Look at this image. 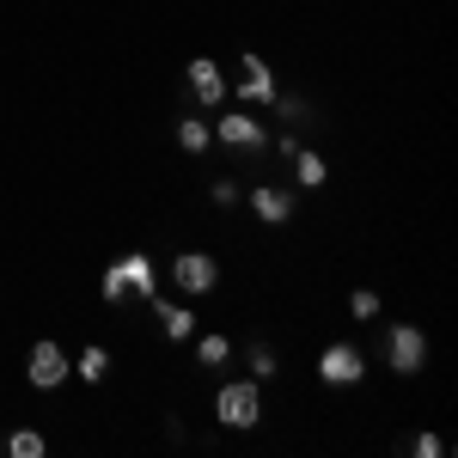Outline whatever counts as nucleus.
Listing matches in <instances>:
<instances>
[{
    "label": "nucleus",
    "mask_w": 458,
    "mask_h": 458,
    "mask_svg": "<svg viewBox=\"0 0 458 458\" xmlns=\"http://www.w3.org/2000/svg\"><path fill=\"white\" fill-rule=\"evenodd\" d=\"M105 373H110V354L98 349V343H86V349H80V379H86V386H98Z\"/></svg>",
    "instance_id": "obj_17"
},
{
    "label": "nucleus",
    "mask_w": 458,
    "mask_h": 458,
    "mask_svg": "<svg viewBox=\"0 0 458 458\" xmlns=\"http://www.w3.org/2000/svg\"><path fill=\"white\" fill-rule=\"evenodd\" d=\"M98 293H105L110 306H123V300H129V263H123V257H116V263L105 269V282H98Z\"/></svg>",
    "instance_id": "obj_15"
},
{
    "label": "nucleus",
    "mask_w": 458,
    "mask_h": 458,
    "mask_svg": "<svg viewBox=\"0 0 458 458\" xmlns=\"http://www.w3.org/2000/svg\"><path fill=\"white\" fill-rule=\"evenodd\" d=\"M318 379L324 386H360L367 379V354L354 349V343H330V349L318 354Z\"/></svg>",
    "instance_id": "obj_5"
},
{
    "label": "nucleus",
    "mask_w": 458,
    "mask_h": 458,
    "mask_svg": "<svg viewBox=\"0 0 458 458\" xmlns=\"http://www.w3.org/2000/svg\"><path fill=\"white\" fill-rule=\"evenodd\" d=\"M68 373H73V360L62 354V343H31V354H25V379H31L37 391H55V386H68Z\"/></svg>",
    "instance_id": "obj_3"
},
{
    "label": "nucleus",
    "mask_w": 458,
    "mask_h": 458,
    "mask_svg": "<svg viewBox=\"0 0 458 458\" xmlns=\"http://www.w3.org/2000/svg\"><path fill=\"white\" fill-rule=\"evenodd\" d=\"M123 263H129V293H135V300H153V293H159V269H153V257H147V250H129Z\"/></svg>",
    "instance_id": "obj_11"
},
{
    "label": "nucleus",
    "mask_w": 458,
    "mask_h": 458,
    "mask_svg": "<svg viewBox=\"0 0 458 458\" xmlns=\"http://www.w3.org/2000/svg\"><path fill=\"white\" fill-rule=\"evenodd\" d=\"M269 147H276L282 159H293V153H300V135H276V141H269Z\"/></svg>",
    "instance_id": "obj_23"
},
{
    "label": "nucleus",
    "mask_w": 458,
    "mask_h": 458,
    "mask_svg": "<svg viewBox=\"0 0 458 458\" xmlns=\"http://www.w3.org/2000/svg\"><path fill=\"white\" fill-rule=\"evenodd\" d=\"M165 269H172V282L183 287V293H214V287H220V263H214L208 250H177Z\"/></svg>",
    "instance_id": "obj_4"
},
{
    "label": "nucleus",
    "mask_w": 458,
    "mask_h": 458,
    "mask_svg": "<svg viewBox=\"0 0 458 458\" xmlns=\"http://www.w3.org/2000/svg\"><path fill=\"white\" fill-rule=\"evenodd\" d=\"M177 147L202 159V153L214 147V123H202V116H177Z\"/></svg>",
    "instance_id": "obj_12"
},
{
    "label": "nucleus",
    "mask_w": 458,
    "mask_h": 458,
    "mask_svg": "<svg viewBox=\"0 0 458 458\" xmlns=\"http://www.w3.org/2000/svg\"><path fill=\"white\" fill-rule=\"evenodd\" d=\"M6 453H13V458H43V453H49V440H43L37 428H19V434L6 440Z\"/></svg>",
    "instance_id": "obj_18"
},
{
    "label": "nucleus",
    "mask_w": 458,
    "mask_h": 458,
    "mask_svg": "<svg viewBox=\"0 0 458 458\" xmlns=\"http://www.w3.org/2000/svg\"><path fill=\"white\" fill-rule=\"evenodd\" d=\"M214 422L220 428H257L263 422V386L257 379H226V386L214 391Z\"/></svg>",
    "instance_id": "obj_1"
},
{
    "label": "nucleus",
    "mask_w": 458,
    "mask_h": 458,
    "mask_svg": "<svg viewBox=\"0 0 458 458\" xmlns=\"http://www.w3.org/2000/svg\"><path fill=\"white\" fill-rule=\"evenodd\" d=\"M214 141L239 147V153H269V129H263L257 116H245V110H226V116L214 123Z\"/></svg>",
    "instance_id": "obj_6"
},
{
    "label": "nucleus",
    "mask_w": 458,
    "mask_h": 458,
    "mask_svg": "<svg viewBox=\"0 0 458 458\" xmlns=\"http://www.w3.org/2000/svg\"><path fill=\"white\" fill-rule=\"evenodd\" d=\"M410 453H416V458H446V440H440V434H416Z\"/></svg>",
    "instance_id": "obj_21"
},
{
    "label": "nucleus",
    "mask_w": 458,
    "mask_h": 458,
    "mask_svg": "<svg viewBox=\"0 0 458 458\" xmlns=\"http://www.w3.org/2000/svg\"><path fill=\"white\" fill-rule=\"evenodd\" d=\"M276 92H282V86H276V68H269L257 49H245V62H239V98H245V105H276Z\"/></svg>",
    "instance_id": "obj_7"
},
{
    "label": "nucleus",
    "mask_w": 458,
    "mask_h": 458,
    "mask_svg": "<svg viewBox=\"0 0 458 458\" xmlns=\"http://www.w3.org/2000/svg\"><path fill=\"white\" fill-rule=\"evenodd\" d=\"M276 373H282V360H276V349H269V343H250V379L263 386V379H276Z\"/></svg>",
    "instance_id": "obj_19"
},
{
    "label": "nucleus",
    "mask_w": 458,
    "mask_h": 458,
    "mask_svg": "<svg viewBox=\"0 0 458 458\" xmlns=\"http://www.w3.org/2000/svg\"><path fill=\"white\" fill-rule=\"evenodd\" d=\"M276 110H282V123H287V129H306V123H318L312 105H306V98H293V92H276Z\"/></svg>",
    "instance_id": "obj_16"
},
{
    "label": "nucleus",
    "mask_w": 458,
    "mask_h": 458,
    "mask_svg": "<svg viewBox=\"0 0 458 458\" xmlns=\"http://www.w3.org/2000/svg\"><path fill=\"white\" fill-rule=\"evenodd\" d=\"M293 177H300L306 190H318V183L330 177V165H324V153H312V147H300V153H293Z\"/></svg>",
    "instance_id": "obj_14"
},
{
    "label": "nucleus",
    "mask_w": 458,
    "mask_h": 458,
    "mask_svg": "<svg viewBox=\"0 0 458 458\" xmlns=\"http://www.w3.org/2000/svg\"><path fill=\"white\" fill-rule=\"evenodd\" d=\"M196 360H202L208 373H226V367H233V343H226L220 330H208V336L196 343Z\"/></svg>",
    "instance_id": "obj_13"
},
{
    "label": "nucleus",
    "mask_w": 458,
    "mask_h": 458,
    "mask_svg": "<svg viewBox=\"0 0 458 458\" xmlns=\"http://www.w3.org/2000/svg\"><path fill=\"white\" fill-rule=\"evenodd\" d=\"M250 214H257L263 226H287V220H293V196L276 190V183H257V190H250Z\"/></svg>",
    "instance_id": "obj_9"
},
{
    "label": "nucleus",
    "mask_w": 458,
    "mask_h": 458,
    "mask_svg": "<svg viewBox=\"0 0 458 458\" xmlns=\"http://www.w3.org/2000/svg\"><path fill=\"white\" fill-rule=\"evenodd\" d=\"M147 306H153V318H159V330H165L172 343H183V336H196V312H190V306H177V300H159V293H153Z\"/></svg>",
    "instance_id": "obj_10"
},
{
    "label": "nucleus",
    "mask_w": 458,
    "mask_h": 458,
    "mask_svg": "<svg viewBox=\"0 0 458 458\" xmlns=\"http://www.w3.org/2000/svg\"><path fill=\"white\" fill-rule=\"evenodd\" d=\"M349 318L373 324V318H379V293H373V287H354V293H349Z\"/></svg>",
    "instance_id": "obj_20"
},
{
    "label": "nucleus",
    "mask_w": 458,
    "mask_h": 458,
    "mask_svg": "<svg viewBox=\"0 0 458 458\" xmlns=\"http://www.w3.org/2000/svg\"><path fill=\"white\" fill-rule=\"evenodd\" d=\"M386 360H391V373H422L428 367V336H422V324H391L386 330Z\"/></svg>",
    "instance_id": "obj_2"
},
{
    "label": "nucleus",
    "mask_w": 458,
    "mask_h": 458,
    "mask_svg": "<svg viewBox=\"0 0 458 458\" xmlns=\"http://www.w3.org/2000/svg\"><path fill=\"white\" fill-rule=\"evenodd\" d=\"M208 196L220 202V208H233V202H239V183H233V177H214V183H208Z\"/></svg>",
    "instance_id": "obj_22"
},
{
    "label": "nucleus",
    "mask_w": 458,
    "mask_h": 458,
    "mask_svg": "<svg viewBox=\"0 0 458 458\" xmlns=\"http://www.w3.org/2000/svg\"><path fill=\"white\" fill-rule=\"evenodd\" d=\"M190 98H196L202 110L226 105V68H220L214 55H196V62H190Z\"/></svg>",
    "instance_id": "obj_8"
}]
</instances>
